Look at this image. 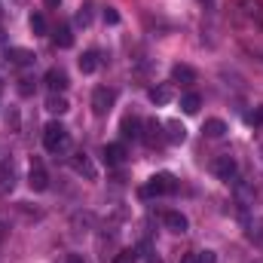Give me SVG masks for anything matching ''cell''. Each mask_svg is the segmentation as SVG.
Instances as JSON below:
<instances>
[{"instance_id": "cell-1", "label": "cell", "mask_w": 263, "mask_h": 263, "mask_svg": "<svg viewBox=\"0 0 263 263\" xmlns=\"http://www.w3.org/2000/svg\"><path fill=\"white\" fill-rule=\"evenodd\" d=\"M178 190V181H175V175H168V172H159V175H153L144 187H141V199H153V196H162V193H175Z\"/></svg>"}, {"instance_id": "cell-2", "label": "cell", "mask_w": 263, "mask_h": 263, "mask_svg": "<svg viewBox=\"0 0 263 263\" xmlns=\"http://www.w3.org/2000/svg\"><path fill=\"white\" fill-rule=\"evenodd\" d=\"M67 129L62 126V123H49L46 129H43V147L49 150V153H62V150H67Z\"/></svg>"}, {"instance_id": "cell-3", "label": "cell", "mask_w": 263, "mask_h": 263, "mask_svg": "<svg viewBox=\"0 0 263 263\" xmlns=\"http://www.w3.org/2000/svg\"><path fill=\"white\" fill-rule=\"evenodd\" d=\"M211 172H214L220 181H227V184H230V181H236V175H239V162H236L230 153H220V156L211 162Z\"/></svg>"}, {"instance_id": "cell-4", "label": "cell", "mask_w": 263, "mask_h": 263, "mask_svg": "<svg viewBox=\"0 0 263 263\" xmlns=\"http://www.w3.org/2000/svg\"><path fill=\"white\" fill-rule=\"evenodd\" d=\"M110 107H114V92H110L107 86H98V89L92 92V114H95V117H104Z\"/></svg>"}, {"instance_id": "cell-5", "label": "cell", "mask_w": 263, "mask_h": 263, "mask_svg": "<svg viewBox=\"0 0 263 263\" xmlns=\"http://www.w3.org/2000/svg\"><path fill=\"white\" fill-rule=\"evenodd\" d=\"M28 184H31V190L34 193H43L46 187H49V175H46V168H43V162H31V172H28Z\"/></svg>"}, {"instance_id": "cell-6", "label": "cell", "mask_w": 263, "mask_h": 263, "mask_svg": "<svg viewBox=\"0 0 263 263\" xmlns=\"http://www.w3.org/2000/svg\"><path fill=\"white\" fill-rule=\"evenodd\" d=\"M43 83L49 86V92H65L67 86H70V83H67V73L62 67H49L46 77H43Z\"/></svg>"}, {"instance_id": "cell-7", "label": "cell", "mask_w": 263, "mask_h": 263, "mask_svg": "<svg viewBox=\"0 0 263 263\" xmlns=\"http://www.w3.org/2000/svg\"><path fill=\"white\" fill-rule=\"evenodd\" d=\"M101 156H104L107 165H123V162H126V147H123V144H104Z\"/></svg>"}, {"instance_id": "cell-8", "label": "cell", "mask_w": 263, "mask_h": 263, "mask_svg": "<svg viewBox=\"0 0 263 263\" xmlns=\"http://www.w3.org/2000/svg\"><path fill=\"white\" fill-rule=\"evenodd\" d=\"M172 83L193 86V83H196V70H193L190 65H175V67H172Z\"/></svg>"}, {"instance_id": "cell-9", "label": "cell", "mask_w": 263, "mask_h": 263, "mask_svg": "<svg viewBox=\"0 0 263 263\" xmlns=\"http://www.w3.org/2000/svg\"><path fill=\"white\" fill-rule=\"evenodd\" d=\"M162 223H165L172 233H187V227H190L181 211H165V214H162Z\"/></svg>"}, {"instance_id": "cell-10", "label": "cell", "mask_w": 263, "mask_h": 263, "mask_svg": "<svg viewBox=\"0 0 263 263\" xmlns=\"http://www.w3.org/2000/svg\"><path fill=\"white\" fill-rule=\"evenodd\" d=\"M70 165H73V172H77V175H86L89 181H95V178H98V172H95V165H92V162H89V159H86L83 153H77V156L70 159Z\"/></svg>"}, {"instance_id": "cell-11", "label": "cell", "mask_w": 263, "mask_h": 263, "mask_svg": "<svg viewBox=\"0 0 263 263\" xmlns=\"http://www.w3.org/2000/svg\"><path fill=\"white\" fill-rule=\"evenodd\" d=\"M15 187V168L12 162H0V193H12Z\"/></svg>"}, {"instance_id": "cell-12", "label": "cell", "mask_w": 263, "mask_h": 263, "mask_svg": "<svg viewBox=\"0 0 263 263\" xmlns=\"http://www.w3.org/2000/svg\"><path fill=\"white\" fill-rule=\"evenodd\" d=\"M165 141H168V144H184V141H187V129H184L178 120H168V123H165Z\"/></svg>"}, {"instance_id": "cell-13", "label": "cell", "mask_w": 263, "mask_h": 263, "mask_svg": "<svg viewBox=\"0 0 263 263\" xmlns=\"http://www.w3.org/2000/svg\"><path fill=\"white\" fill-rule=\"evenodd\" d=\"M141 138L150 144V147H156V144H162V126L156 123V120H150V123H144V132H141Z\"/></svg>"}, {"instance_id": "cell-14", "label": "cell", "mask_w": 263, "mask_h": 263, "mask_svg": "<svg viewBox=\"0 0 263 263\" xmlns=\"http://www.w3.org/2000/svg\"><path fill=\"white\" fill-rule=\"evenodd\" d=\"M120 129H123V138H126V141H138V138H141V129H144V123H141L138 117H126Z\"/></svg>"}, {"instance_id": "cell-15", "label": "cell", "mask_w": 263, "mask_h": 263, "mask_svg": "<svg viewBox=\"0 0 263 263\" xmlns=\"http://www.w3.org/2000/svg\"><path fill=\"white\" fill-rule=\"evenodd\" d=\"M147 95H150V101H153V104H159V107H162V104H168V101H172V86H168V83H159V86H153Z\"/></svg>"}, {"instance_id": "cell-16", "label": "cell", "mask_w": 263, "mask_h": 263, "mask_svg": "<svg viewBox=\"0 0 263 263\" xmlns=\"http://www.w3.org/2000/svg\"><path fill=\"white\" fill-rule=\"evenodd\" d=\"M52 43H55L59 49H70V46H73V34H70V25H59V28H55V34H52Z\"/></svg>"}, {"instance_id": "cell-17", "label": "cell", "mask_w": 263, "mask_h": 263, "mask_svg": "<svg viewBox=\"0 0 263 263\" xmlns=\"http://www.w3.org/2000/svg\"><path fill=\"white\" fill-rule=\"evenodd\" d=\"M202 132H205L208 138H223V135H227V123H223V120H217V117H211V120H205Z\"/></svg>"}, {"instance_id": "cell-18", "label": "cell", "mask_w": 263, "mask_h": 263, "mask_svg": "<svg viewBox=\"0 0 263 263\" xmlns=\"http://www.w3.org/2000/svg\"><path fill=\"white\" fill-rule=\"evenodd\" d=\"M199 107H202V98H199L196 92H187V95L181 98V110H184V114L193 117V114H199Z\"/></svg>"}, {"instance_id": "cell-19", "label": "cell", "mask_w": 263, "mask_h": 263, "mask_svg": "<svg viewBox=\"0 0 263 263\" xmlns=\"http://www.w3.org/2000/svg\"><path fill=\"white\" fill-rule=\"evenodd\" d=\"M46 110H52V114H67V98L62 92H52L49 101H46Z\"/></svg>"}, {"instance_id": "cell-20", "label": "cell", "mask_w": 263, "mask_h": 263, "mask_svg": "<svg viewBox=\"0 0 263 263\" xmlns=\"http://www.w3.org/2000/svg\"><path fill=\"white\" fill-rule=\"evenodd\" d=\"M80 70H83V73H95V70H98V52H95V49H92V52H83Z\"/></svg>"}, {"instance_id": "cell-21", "label": "cell", "mask_w": 263, "mask_h": 263, "mask_svg": "<svg viewBox=\"0 0 263 263\" xmlns=\"http://www.w3.org/2000/svg\"><path fill=\"white\" fill-rule=\"evenodd\" d=\"M28 25H31V31H34V34H46V15H43V12H34Z\"/></svg>"}, {"instance_id": "cell-22", "label": "cell", "mask_w": 263, "mask_h": 263, "mask_svg": "<svg viewBox=\"0 0 263 263\" xmlns=\"http://www.w3.org/2000/svg\"><path fill=\"white\" fill-rule=\"evenodd\" d=\"M77 25H80V28H89V25H92V6H89V3L80 6V12H77Z\"/></svg>"}, {"instance_id": "cell-23", "label": "cell", "mask_w": 263, "mask_h": 263, "mask_svg": "<svg viewBox=\"0 0 263 263\" xmlns=\"http://www.w3.org/2000/svg\"><path fill=\"white\" fill-rule=\"evenodd\" d=\"M9 55H12L15 65H31V62H34V52H28V49H12Z\"/></svg>"}, {"instance_id": "cell-24", "label": "cell", "mask_w": 263, "mask_h": 263, "mask_svg": "<svg viewBox=\"0 0 263 263\" xmlns=\"http://www.w3.org/2000/svg\"><path fill=\"white\" fill-rule=\"evenodd\" d=\"M114 263H138V251L126 248V251H120V254L114 257Z\"/></svg>"}, {"instance_id": "cell-25", "label": "cell", "mask_w": 263, "mask_h": 263, "mask_svg": "<svg viewBox=\"0 0 263 263\" xmlns=\"http://www.w3.org/2000/svg\"><path fill=\"white\" fill-rule=\"evenodd\" d=\"M34 86H37V83H34L31 77H22V80H18V92H22V95H31Z\"/></svg>"}, {"instance_id": "cell-26", "label": "cell", "mask_w": 263, "mask_h": 263, "mask_svg": "<svg viewBox=\"0 0 263 263\" xmlns=\"http://www.w3.org/2000/svg\"><path fill=\"white\" fill-rule=\"evenodd\" d=\"M104 22H107V25H117V22H120V12H117L114 6H107V9H104Z\"/></svg>"}, {"instance_id": "cell-27", "label": "cell", "mask_w": 263, "mask_h": 263, "mask_svg": "<svg viewBox=\"0 0 263 263\" xmlns=\"http://www.w3.org/2000/svg\"><path fill=\"white\" fill-rule=\"evenodd\" d=\"M245 120H248L251 126H263V107H260V110H254V114H248Z\"/></svg>"}, {"instance_id": "cell-28", "label": "cell", "mask_w": 263, "mask_h": 263, "mask_svg": "<svg viewBox=\"0 0 263 263\" xmlns=\"http://www.w3.org/2000/svg\"><path fill=\"white\" fill-rule=\"evenodd\" d=\"M196 263H214V251H199Z\"/></svg>"}, {"instance_id": "cell-29", "label": "cell", "mask_w": 263, "mask_h": 263, "mask_svg": "<svg viewBox=\"0 0 263 263\" xmlns=\"http://www.w3.org/2000/svg\"><path fill=\"white\" fill-rule=\"evenodd\" d=\"M67 263H83V254H67Z\"/></svg>"}, {"instance_id": "cell-30", "label": "cell", "mask_w": 263, "mask_h": 263, "mask_svg": "<svg viewBox=\"0 0 263 263\" xmlns=\"http://www.w3.org/2000/svg\"><path fill=\"white\" fill-rule=\"evenodd\" d=\"M43 3H46V6H52V9H59V6H62V0H43Z\"/></svg>"}, {"instance_id": "cell-31", "label": "cell", "mask_w": 263, "mask_h": 263, "mask_svg": "<svg viewBox=\"0 0 263 263\" xmlns=\"http://www.w3.org/2000/svg\"><path fill=\"white\" fill-rule=\"evenodd\" d=\"M147 263H162V260H159L156 254H150V257H147Z\"/></svg>"}, {"instance_id": "cell-32", "label": "cell", "mask_w": 263, "mask_h": 263, "mask_svg": "<svg viewBox=\"0 0 263 263\" xmlns=\"http://www.w3.org/2000/svg\"><path fill=\"white\" fill-rule=\"evenodd\" d=\"M260 159H263V147H260Z\"/></svg>"}, {"instance_id": "cell-33", "label": "cell", "mask_w": 263, "mask_h": 263, "mask_svg": "<svg viewBox=\"0 0 263 263\" xmlns=\"http://www.w3.org/2000/svg\"><path fill=\"white\" fill-rule=\"evenodd\" d=\"M202 3H211V0H202Z\"/></svg>"}]
</instances>
